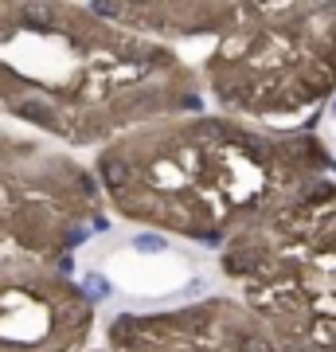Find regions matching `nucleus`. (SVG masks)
Wrapping results in <instances>:
<instances>
[{
  "mask_svg": "<svg viewBox=\"0 0 336 352\" xmlns=\"http://www.w3.org/2000/svg\"><path fill=\"white\" fill-rule=\"evenodd\" d=\"M208 90L161 39L102 20L87 0H0V113L75 149L176 113H203Z\"/></svg>",
  "mask_w": 336,
  "mask_h": 352,
  "instance_id": "nucleus-1",
  "label": "nucleus"
},
{
  "mask_svg": "<svg viewBox=\"0 0 336 352\" xmlns=\"http://www.w3.org/2000/svg\"><path fill=\"white\" fill-rule=\"evenodd\" d=\"M106 204L137 227L219 247L247 223L336 176L313 129H278L231 113H176L94 149Z\"/></svg>",
  "mask_w": 336,
  "mask_h": 352,
  "instance_id": "nucleus-2",
  "label": "nucleus"
},
{
  "mask_svg": "<svg viewBox=\"0 0 336 352\" xmlns=\"http://www.w3.org/2000/svg\"><path fill=\"white\" fill-rule=\"evenodd\" d=\"M223 274L247 286L282 352H336V180L274 208L223 247Z\"/></svg>",
  "mask_w": 336,
  "mask_h": 352,
  "instance_id": "nucleus-3",
  "label": "nucleus"
},
{
  "mask_svg": "<svg viewBox=\"0 0 336 352\" xmlns=\"http://www.w3.org/2000/svg\"><path fill=\"white\" fill-rule=\"evenodd\" d=\"M219 113L289 122L336 98V0H289L215 39L199 63Z\"/></svg>",
  "mask_w": 336,
  "mask_h": 352,
  "instance_id": "nucleus-4",
  "label": "nucleus"
},
{
  "mask_svg": "<svg viewBox=\"0 0 336 352\" xmlns=\"http://www.w3.org/2000/svg\"><path fill=\"white\" fill-rule=\"evenodd\" d=\"M106 192L75 153L0 129V247L32 258H67L106 231Z\"/></svg>",
  "mask_w": 336,
  "mask_h": 352,
  "instance_id": "nucleus-5",
  "label": "nucleus"
},
{
  "mask_svg": "<svg viewBox=\"0 0 336 352\" xmlns=\"http://www.w3.org/2000/svg\"><path fill=\"white\" fill-rule=\"evenodd\" d=\"M94 302L67 258L0 251V352H75L87 340Z\"/></svg>",
  "mask_w": 336,
  "mask_h": 352,
  "instance_id": "nucleus-6",
  "label": "nucleus"
},
{
  "mask_svg": "<svg viewBox=\"0 0 336 352\" xmlns=\"http://www.w3.org/2000/svg\"><path fill=\"white\" fill-rule=\"evenodd\" d=\"M113 352H282L258 314L227 298L192 302L172 314H122L110 325Z\"/></svg>",
  "mask_w": 336,
  "mask_h": 352,
  "instance_id": "nucleus-7",
  "label": "nucleus"
},
{
  "mask_svg": "<svg viewBox=\"0 0 336 352\" xmlns=\"http://www.w3.org/2000/svg\"><path fill=\"white\" fill-rule=\"evenodd\" d=\"M289 0H168L161 43H192V39H223L243 24L274 12Z\"/></svg>",
  "mask_w": 336,
  "mask_h": 352,
  "instance_id": "nucleus-8",
  "label": "nucleus"
},
{
  "mask_svg": "<svg viewBox=\"0 0 336 352\" xmlns=\"http://www.w3.org/2000/svg\"><path fill=\"white\" fill-rule=\"evenodd\" d=\"M82 289H87L90 302H106V298H110V282H106L102 274H87L82 278Z\"/></svg>",
  "mask_w": 336,
  "mask_h": 352,
  "instance_id": "nucleus-9",
  "label": "nucleus"
},
{
  "mask_svg": "<svg viewBox=\"0 0 336 352\" xmlns=\"http://www.w3.org/2000/svg\"><path fill=\"white\" fill-rule=\"evenodd\" d=\"M137 251L157 254V251H164V239H161V235H141V239H137Z\"/></svg>",
  "mask_w": 336,
  "mask_h": 352,
  "instance_id": "nucleus-10",
  "label": "nucleus"
},
{
  "mask_svg": "<svg viewBox=\"0 0 336 352\" xmlns=\"http://www.w3.org/2000/svg\"><path fill=\"white\" fill-rule=\"evenodd\" d=\"M333 113H336V98H333Z\"/></svg>",
  "mask_w": 336,
  "mask_h": 352,
  "instance_id": "nucleus-11",
  "label": "nucleus"
}]
</instances>
